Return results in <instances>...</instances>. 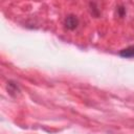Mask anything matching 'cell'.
Listing matches in <instances>:
<instances>
[{
	"label": "cell",
	"instance_id": "1",
	"mask_svg": "<svg viewBox=\"0 0 134 134\" xmlns=\"http://www.w3.org/2000/svg\"><path fill=\"white\" fill-rule=\"evenodd\" d=\"M64 25H65V27H66L67 29L73 30V29H75V28L77 27V25H79V19H77L75 16H73V15H69V16H67V17L65 18V20H64Z\"/></svg>",
	"mask_w": 134,
	"mask_h": 134
},
{
	"label": "cell",
	"instance_id": "2",
	"mask_svg": "<svg viewBox=\"0 0 134 134\" xmlns=\"http://www.w3.org/2000/svg\"><path fill=\"white\" fill-rule=\"evenodd\" d=\"M119 55L122 58H127V59H132L134 58V45L129 46L127 48H124L122 50H120Z\"/></svg>",
	"mask_w": 134,
	"mask_h": 134
}]
</instances>
